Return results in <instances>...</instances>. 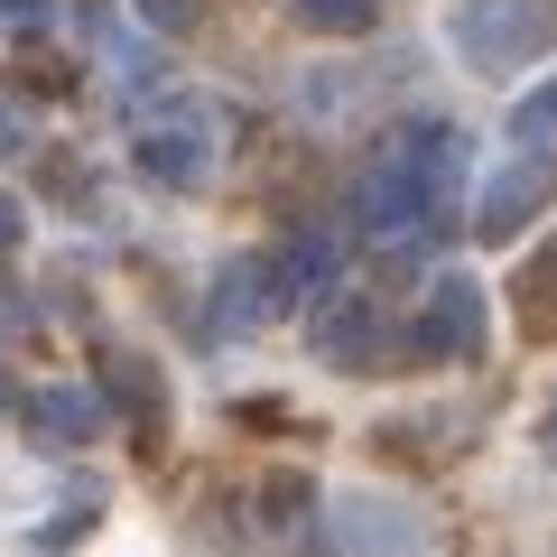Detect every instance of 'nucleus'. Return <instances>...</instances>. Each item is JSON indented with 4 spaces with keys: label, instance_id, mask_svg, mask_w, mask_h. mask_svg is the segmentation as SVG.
<instances>
[{
    "label": "nucleus",
    "instance_id": "obj_3",
    "mask_svg": "<svg viewBox=\"0 0 557 557\" xmlns=\"http://www.w3.org/2000/svg\"><path fill=\"white\" fill-rule=\"evenodd\" d=\"M335 548L344 557H428V511L391 493H344L335 502Z\"/></svg>",
    "mask_w": 557,
    "mask_h": 557
},
{
    "label": "nucleus",
    "instance_id": "obj_5",
    "mask_svg": "<svg viewBox=\"0 0 557 557\" xmlns=\"http://www.w3.org/2000/svg\"><path fill=\"white\" fill-rule=\"evenodd\" d=\"M474 362L483 354V288L465 270H437L428 278V317H418V362Z\"/></svg>",
    "mask_w": 557,
    "mask_h": 557
},
{
    "label": "nucleus",
    "instance_id": "obj_2",
    "mask_svg": "<svg viewBox=\"0 0 557 557\" xmlns=\"http://www.w3.org/2000/svg\"><path fill=\"white\" fill-rule=\"evenodd\" d=\"M288 307H298V288H288L278 251H242V260H223V278H214L205 335H214V344H233L242 325H270V317H288Z\"/></svg>",
    "mask_w": 557,
    "mask_h": 557
},
{
    "label": "nucleus",
    "instance_id": "obj_16",
    "mask_svg": "<svg viewBox=\"0 0 557 557\" xmlns=\"http://www.w3.org/2000/svg\"><path fill=\"white\" fill-rule=\"evenodd\" d=\"M260 511H270V520H298V511H307L298 474H270V493H260Z\"/></svg>",
    "mask_w": 557,
    "mask_h": 557
},
{
    "label": "nucleus",
    "instance_id": "obj_13",
    "mask_svg": "<svg viewBox=\"0 0 557 557\" xmlns=\"http://www.w3.org/2000/svg\"><path fill=\"white\" fill-rule=\"evenodd\" d=\"M278 270H288V288L307 298V288H325V278H335V242H325V233H298L288 251H278Z\"/></svg>",
    "mask_w": 557,
    "mask_h": 557
},
{
    "label": "nucleus",
    "instance_id": "obj_10",
    "mask_svg": "<svg viewBox=\"0 0 557 557\" xmlns=\"http://www.w3.org/2000/svg\"><path fill=\"white\" fill-rule=\"evenodd\" d=\"M399 149L418 159V177L437 186V205L474 177V149H465V131H446V121H409V131H399Z\"/></svg>",
    "mask_w": 557,
    "mask_h": 557
},
{
    "label": "nucleus",
    "instance_id": "obj_6",
    "mask_svg": "<svg viewBox=\"0 0 557 557\" xmlns=\"http://www.w3.org/2000/svg\"><path fill=\"white\" fill-rule=\"evenodd\" d=\"M548 196H557V139H548V149H520V159L493 177V196H483L474 233H483V242H511V233H520V223H530Z\"/></svg>",
    "mask_w": 557,
    "mask_h": 557
},
{
    "label": "nucleus",
    "instance_id": "obj_9",
    "mask_svg": "<svg viewBox=\"0 0 557 557\" xmlns=\"http://www.w3.org/2000/svg\"><path fill=\"white\" fill-rule=\"evenodd\" d=\"M372 335H381V317H372L362 298H335V307L317 317V354L335 362V372H372V362H381Z\"/></svg>",
    "mask_w": 557,
    "mask_h": 557
},
{
    "label": "nucleus",
    "instance_id": "obj_8",
    "mask_svg": "<svg viewBox=\"0 0 557 557\" xmlns=\"http://www.w3.org/2000/svg\"><path fill=\"white\" fill-rule=\"evenodd\" d=\"M131 159H139V177H159V186H205L214 139H205L196 112H186V121H149V131L131 139Z\"/></svg>",
    "mask_w": 557,
    "mask_h": 557
},
{
    "label": "nucleus",
    "instance_id": "obj_20",
    "mask_svg": "<svg viewBox=\"0 0 557 557\" xmlns=\"http://www.w3.org/2000/svg\"><path fill=\"white\" fill-rule=\"evenodd\" d=\"M0 418H10V372H0Z\"/></svg>",
    "mask_w": 557,
    "mask_h": 557
},
{
    "label": "nucleus",
    "instance_id": "obj_11",
    "mask_svg": "<svg viewBox=\"0 0 557 557\" xmlns=\"http://www.w3.org/2000/svg\"><path fill=\"white\" fill-rule=\"evenodd\" d=\"M511 298H520V325H530L539 344H557V242L530 260V270H520V288H511Z\"/></svg>",
    "mask_w": 557,
    "mask_h": 557
},
{
    "label": "nucleus",
    "instance_id": "obj_19",
    "mask_svg": "<svg viewBox=\"0 0 557 557\" xmlns=\"http://www.w3.org/2000/svg\"><path fill=\"white\" fill-rule=\"evenodd\" d=\"M0 10H47V0H0Z\"/></svg>",
    "mask_w": 557,
    "mask_h": 557
},
{
    "label": "nucleus",
    "instance_id": "obj_4",
    "mask_svg": "<svg viewBox=\"0 0 557 557\" xmlns=\"http://www.w3.org/2000/svg\"><path fill=\"white\" fill-rule=\"evenodd\" d=\"M428 205H437V186L418 177V159L399 149V139L381 149L372 168H362V186H354V223H362V233H381V242H391V233H409V223L428 214Z\"/></svg>",
    "mask_w": 557,
    "mask_h": 557
},
{
    "label": "nucleus",
    "instance_id": "obj_18",
    "mask_svg": "<svg viewBox=\"0 0 557 557\" xmlns=\"http://www.w3.org/2000/svg\"><path fill=\"white\" fill-rule=\"evenodd\" d=\"M28 233V214H20V196H0V251H10V242Z\"/></svg>",
    "mask_w": 557,
    "mask_h": 557
},
{
    "label": "nucleus",
    "instance_id": "obj_15",
    "mask_svg": "<svg viewBox=\"0 0 557 557\" xmlns=\"http://www.w3.org/2000/svg\"><path fill=\"white\" fill-rule=\"evenodd\" d=\"M139 20H149V28H168V38H186V28L205 20V0H139Z\"/></svg>",
    "mask_w": 557,
    "mask_h": 557
},
{
    "label": "nucleus",
    "instance_id": "obj_17",
    "mask_svg": "<svg viewBox=\"0 0 557 557\" xmlns=\"http://www.w3.org/2000/svg\"><path fill=\"white\" fill-rule=\"evenodd\" d=\"M20 149H28V112H20V102H0V159H20Z\"/></svg>",
    "mask_w": 557,
    "mask_h": 557
},
{
    "label": "nucleus",
    "instance_id": "obj_12",
    "mask_svg": "<svg viewBox=\"0 0 557 557\" xmlns=\"http://www.w3.org/2000/svg\"><path fill=\"white\" fill-rule=\"evenodd\" d=\"M298 20L317 28V38H362V28L381 20V0H298Z\"/></svg>",
    "mask_w": 557,
    "mask_h": 557
},
{
    "label": "nucleus",
    "instance_id": "obj_7",
    "mask_svg": "<svg viewBox=\"0 0 557 557\" xmlns=\"http://www.w3.org/2000/svg\"><path fill=\"white\" fill-rule=\"evenodd\" d=\"M28 428H38V446H94L112 428V399L84 381H47V391H28Z\"/></svg>",
    "mask_w": 557,
    "mask_h": 557
},
{
    "label": "nucleus",
    "instance_id": "obj_14",
    "mask_svg": "<svg viewBox=\"0 0 557 557\" xmlns=\"http://www.w3.org/2000/svg\"><path fill=\"white\" fill-rule=\"evenodd\" d=\"M511 139H520V149H539V139H557V75L539 84V94H520V112H511Z\"/></svg>",
    "mask_w": 557,
    "mask_h": 557
},
{
    "label": "nucleus",
    "instance_id": "obj_1",
    "mask_svg": "<svg viewBox=\"0 0 557 557\" xmlns=\"http://www.w3.org/2000/svg\"><path fill=\"white\" fill-rule=\"evenodd\" d=\"M446 47L474 75H520L557 47V0H446Z\"/></svg>",
    "mask_w": 557,
    "mask_h": 557
}]
</instances>
